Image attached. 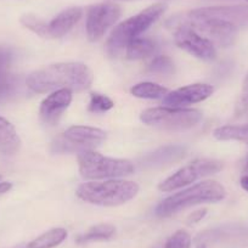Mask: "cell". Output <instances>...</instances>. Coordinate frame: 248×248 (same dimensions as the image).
<instances>
[{"label": "cell", "mask_w": 248, "mask_h": 248, "mask_svg": "<svg viewBox=\"0 0 248 248\" xmlns=\"http://www.w3.org/2000/svg\"><path fill=\"white\" fill-rule=\"evenodd\" d=\"M94 76L92 70L79 62H62L40 68L31 73L26 84L38 94L68 89L71 92H83L90 88Z\"/></svg>", "instance_id": "obj_1"}, {"label": "cell", "mask_w": 248, "mask_h": 248, "mask_svg": "<svg viewBox=\"0 0 248 248\" xmlns=\"http://www.w3.org/2000/svg\"><path fill=\"white\" fill-rule=\"evenodd\" d=\"M225 196L226 190L221 184L214 180H204L164 199L157 206L156 214L161 218H168L197 204L217 203Z\"/></svg>", "instance_id": "obj_2"}, {"label": "cell", "mask_w": 248, "mask_h": 248, "mask_svg": "<svg viewBox=\"0 0 248 248\" xmlns=\"http://www.w3.org/2000/svg\"><path fill=\"white\" fill-rule=\"evenodd\" d=\"M140 187L137 183L123 179L105 181H89L77 189V196L82 201L102 207H116L134 199Z\"/></svg>", "instance_id": "obj_3"}, {"label": "cell", "mask_w": 248, "mask_h": 248, "mask_svg": "<svg viewBox=\"0 0 248 248\" xmlns=\"http://www.w3.org/2000/svg\"><path fill=\"white\" fill-rule=\"evenodd\" d=\"M176 20L190 26L199 34L213 43L214 46H231L237 39L238 27L236 23L211 15L203 8L190 11L184 17H176Z\"/></svg>", "instance_id": "obj_4"}, {"label": "cell", "mask_w": 248, "mask_h": 248, "mask_svg": "<svg viewBox=\"0 0 248 248\" xmlns=\"http://www.w3.org/2000/svg\"><path fill=\"white\" fill-rule=\"evenodd\" d=\"M166 4L157 3L142 10L138 15L119 23L117 27H114L107 40V50L114 55L127 47L133 40L140 38L145 31L149 30L166 13Z\"/></svg>", "instance_id": "obj_5"}, {"label": "cell", "mask_w": 248, "mask_h": 248, "mask_svg": "<svg viewBox=\"0 0 248 248\" xmlns=\"http://www.w3.org/2000/svg\"><path fill=\"white\" fill-rule=\"evenodd\" d=\"M78 164L82 178L88 180L117 179L130 175L134 171V166L128 159L106 157L94 150L79 152Z\"/></svg>", "instance_id": "obj_6"}, {"label": "cell", "mask_w": 248, "mask_h": 248, "mask_svg": "<svg viewBox=\"0 0 248 248\" xmlns=\"http://www.w3.org/2000/svg\"><path fill=\"white\" fill-rule=\"evenodd\" d=\"M141 122L150 127L163 130H186L195 127L202 119L199 109L179 107H155L147 108L140 116Z\"/></svg>", "instance_id": "obj_7"}, {"label": "cell", "mask_w": 248, "mask_h": 248, "mask_svg": "<svg viewBox=\"0 0 248 248\" xmlns=\"http://www.w3.org/2000/svg\"><path fill=\"white\" fill-rule=\"evenodd\" d=\"M221 169H223V163L220 161L211 158L196 159L162 181L158 185V189L163 192L175 191L195 183L199 179L218 173Z\"/></svg>", "instance_id": "obj_8"}, {"label": "cell", "mask_w": 248, "mask_h": 248, "mask_svg": "<svg viewBox=\"0 0 248 248\" xmlns=\"http://www.w3.org/2000/svg\"><path fill=\"white\" fill-rule=\"evenodd\" d=\"M168 25H170V27H174V42L180 49L185 50L192 56L204 60V61H212L216 59V46L207 38L202 37L190 26L176 20V18H171Z\"/></svg>", "instance_id": "obj_9"}, {"label": "cell", "mask_w": 248, "mask_h": 248, "mask_svg": "<svg viewBox=\"0 0 248 248\" xmlns=\"http://www.w3.org/2000/svg\"><path fill=\"white\" fill-rule=\"evenodd\" d=\"M106 140V132L87 125H72L54 144L55 151L82 152L93 150Z\"/></svg>", "instance_id": "obj_10"}, {"label": "cell", "mask_w": 248, "mask_h": 248, "mask_svg": "<svg viewBox=\"0 0 248 248\" xmlns=\"http://www.w3.org/2000/svg\"><path fill=\"white\" fill-rule=\"evenodd\" d=\"M121 6L114 3H100L92 5L87 13V35L90 42L101 39L107 31L119 20Z\"/></svg>", "instance_id": "obj_11"}, {"label": "cell", "mask_w": 248, "mask_h": 248, "mask_svg": "<svg viewBox=\"0 0 248 248\" xmlns=\"http://www.w3.org/2000/svg\"><path fill=\"white\" fill-rule=\"evenodd\" d=\"M214 93V88L209 84L196 83V84L186 85L179 88L174 92L168 93L163 100V105L167 107H179L184 108L189 105L204 101Z\"/></svg>", "instance_id": "obj_12"}, {"label": "cell", "mask_w": 248, "mask_h": 248, "mask_svg": "<svg viewBox=\"0 0 248 248\" xmlns=\"http://www.w3.org/2000/svg\"><path fill=\"white\" fill-rule=\"evenodd\" d=\"M72 102V92L68 89L56 90L43 100L39 108V116L45 124L54 125L57 123L62 113Z\"/></svg>", "instance_id": "obj_13"}, {"label": "cell", "mask_w": 248, "mask_h": 248, "mask_svg": "<svg viewBox=\"0 0 248 248\" xmlns=\"http://www.w3.org/2000/svg\"><path fill=\"white\" fill-rule=\"evenodd\" d=\"M83 10L80 8H70L60 13L49 23L50 38H61L67 34L82 18Z\"/></svg>", "instance_id": "obj_14"}, {"label": "cell", "mask_w": 248, "mask_h": 248, "mask_svg": "<svg viewBox=\"0 0 248 248\" xmlns=\"http://www.w3.org/2000/svg\"><path fill=\"white\" fill-rule=\"evenodd\" d=\"M21 139L15 127L8 119L0 117V154L11 156L20 151Z\"/></svg>", "instance_id": "obj_15"}, {"label": "cell", "mask_w": 248, "mask_h": 248, "mask_svg": "<svg viewBox=\"0 0 248 248\" xmlns=\"http://www.w3.org/2000/svg\"><path fill=\"white\" fill-rule=\"evenodd\" d=\"M66 237H67L66 229L54 228L35 237L34 240L23 243V245L15 246L14 248H55L61 245L66 240Z\"/></svg>", "instance_id": "obj_16"}, {"label": "cell", "mask_w": 248, "mask_h": 248, "mask_svg": "<svg viewBox=\"0 0 248 248\" xmlns=\"http://www.w3.org/2000/svg\"><path fill=\"white\" fill-rule=\"evenodd\" d=\"M158 50L157 43L151 38H138L125 47V56L129 60H144L154 56Z\"/></svg>", "instance_id": "obj_17"}, {"label": "cell", "mask_w": 248, "mask_h": 248, "mask_svg": "<svg viewBox=\"0 0 248 248\" xmlns=\"http://www.w3.org/2000/svg\"><path fill=\"white\" fill-rule=\"evenodd\" d=\"M213 135L220 141H240L248 145V124L219 127L214 130Z\"/></svg>", "instance_id": "obj_18"}, {"label": "cell", "mask_w": 248, "mask_h": 248, "mask_svg": "<svg viewBox=\"0 0 248 248\" xmlns=\"http://www.w3.org/2000/svg\"><path fill=\"white\" fill-rule=\"evenodd\" d=\"M116 233V228L111 224H99L89 230L85 231L83 235L78 236L77 243L83 245V243L88 242H97V241H107L111 240Z\"/></svg>", "instance_id": "obj_19"}, {"label": "cell", "mask_w": 248, "mask_h": 248, "mask_svg": "<svg viewBox=\"0 0 248 248\" xmlns=\"http://www.w3.org/2000/svg\"><path fill=\"white\" fill-rule=\"evenodd\" d=\"M132 95L139 99H150V100H157V99H164L166 95L168 94L169 90L167 88L162 87V85L156 84V83L151 82H144L139 83V84L134 85L130 89Z\"/></svg>", "instance_id": "obj_20"}, {"label": "cell", "mask_w": 248, "mask_h": 248, "mask_svg": "<svg viewBox=\"0 0 248 248\" xmlns=\"http://www.w3.org/2000/svg\"><path fill=\"white\" fill-rule=\"evenodd\" d=\"M184 155V149L179 146H169L164 147V149L158 150V151L154 152L150 156H147L146 162L151 164H162L167 163V162L171 161V159H176Z\"/></svg>", "instance_id": "obj_21"}, {"label": "cell", "mask_w": 248, "mask_h": 248, "mask_svg": "<svg viewBox=\"0 0 248 248\" xmlns=\"http://www.w3.org/2000/svg\"><path fill=\"white\" fill-rule=\"evenodd\" d=\"M20 21L26 28H28L30 31L34 32L35 34H38L39 37L50 38L49 23L46 25L44 21L40 20V18L37 17L35 15H32V14H27V15H23L22 17H21Z\"/></svg>", "instance_id": "obj_22"}, {"label": "cell", "mask_w": 248, "mask_h": 248, "mask_svg": "<svg viewBox=\"0 0 248 248\" xmlns=\"http://www.w3.org/2000/svg\"><path fill=\"white\" fill-rule=\"evenodd\" d=\"M114 102L108 96L99 93L90 94V101L88 105V111L92 113H105L113 108Z\"/></svg>", "instance_id": "obj_23"}, {"label": "cell", "mask_w": 248, "mask_h": 248, "mask_svg": "<svg viewBox=\"0 0 248 248\" xmlns=\"http://www.w3.org/2000/svg\"><path fill=\"white\" fill-rule=\"evenodd\" d=\"M175 70L174 62L168 56H156L149 65V71L155 75H171Z\"/></svg>", "instance_id": "obj_24"}, {"label": "cell", "mask_w": 248, "mask_h": 248, "mask_svg": "<svg viewBox=\"0 0 248 248\" xmlns=\"http://www.w3.org/2000/svg\"><path fill=\"white\" fill-rule=\"evenodd\" d=\"M235 114L238 118H248V72L245 76L242 83V90H241L240 97L236 102Z\"/></svg>", "instance_id": "obj_25"}, {"label": "cell", "mask_w": 248, "mask_h": 248, "mask_svg": "<svg viewBox=\"0 0 248 248\" xmlns=\"http://www.w3.org/2000/svg\"><path fill=\"white\" fill-rule=\"evenodd\" d=\"M191 236L184 230H178L167 240L164 248H190Z\"/></svg>", "instance_id": "obj_26"}, {"label": "cell", "mask_w": 248, "mask_h": 248, "mask_svg": "<svg viewBox=\"0 0 248 248\" xmlns=\"http://www.w3.org/2000/svg\"><path fill=\"white\" fill-rule=\"evenodd\" d=\"M207 214V209H199V211H195L192 212L191 214L189 216V218H187V224H196L199 223V221H201L202 219L206 217Z\"/></svg>", "instance_id": "obj_27"}, {"label": "cell", "mask_w": 248, "mask_h": 248, "mask_svg": "<svg viewBox=\"0 0 248 248\" xmlns=\"http://www.w3.org/2000/svg\"><path fill=\"white\" fill-rule=\"evenodd\" d=\"M13 189V184L9 181H0V195H4Z\"/></svg>", "instance_id": "obj_28"}, {"label": "cell", "mask_w": 248, "mask_h": 248, "mask_svg": "<svg viewBox=\"0 0 248 248\" xmlns=\"http://www.w3.org/2000/svg\"><path fill=\"white\" fill-rule=\"evenodd\" d=\"M241 186L245 191L248 192V175H243L241 178Z\"/></svg>", "instance_id": "obj_29"}, {"label": "cell", "mask_w": 248, "mask_h": 248, "mask_svg": "<svg viewBox=\"0 0 248 248\" xmlns=\"http://www.w3.org/2000/svg\"><path fill=\"white\" fill-rule=\"evenodd\" d=\"M243 170H245L246 175H248V157H247V159H246V163H245V169H243Z\"/></svg>", "instance_id": "obj_30"}, {"label": "cell", "mask_w": 248, "mask_h": 248, "mask_svg": "<svg viewBox=\"0 0 248 248\" xmlns=\"http://www.w3.org/2000/svg\"><path fill=\"white\" fill-rule=\"evenodd\" d=\"M197 248H206V247H204V245H200Z\"/></svg>", "instance_id": "obj_31"}, {"label": "cell", "mask_w": 248, "mask_h": 248, "mask_svg": "<svg viewBox=\"0 0 248 248\" xmlns=\"http://www.w3.org/2000/svg\"><path fill=\"white\" fill-rule=\"evenodd\" d=\"M0 180H1V175H0Z\"/></svg>", "instance_id": "obj_32"}, {"label": "cell", "mask_w": 248, "mask_h": 248, "mask_svg": "<svg viewBox=\"0 0 248 248\" xmlns=\"http://www.w3.org/2000/svg\"><path fill=\"white\" fill-rule=\"evenodd\" d=\"M247 1H248V0H247Z\"/></svg>", "instance_id": "obj_33"}]
</instances>
